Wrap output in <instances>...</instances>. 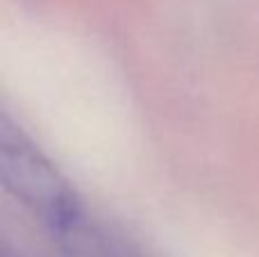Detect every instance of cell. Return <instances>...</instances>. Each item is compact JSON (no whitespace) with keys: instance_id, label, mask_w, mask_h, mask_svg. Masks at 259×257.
<instances>
[{"instance_id":"6da1fadb","label":"cell","mask_w":259,"mask_h":257,"mask_svg":"<svg viewBox=\"0 0 259 257\" xmlns=\"http://www.w3.org/2000/svg\"><path fill=\"white\" fill-rule=\"evenodd\" d=\"M0 180L53 235L77 237L82 207L75 191L7 114L0 118Z\"/></svg>"}]
</instances>
